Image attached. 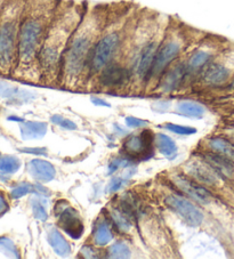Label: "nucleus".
<instances>
[{"mask_svg": "<svg viewBox=\"0 0 234 259\" xmlns=\"http://www.w3.org/2000/svg\"><path fill=\"white\" fill-rule=\"evenodd\" d=\"M61 0H25L19 25L16 65L11 77L40 82L38 55Z\"/></svg>", "mask_w": 234, "mask_h": 259, "instance_id": "nucleus-1", "label": "nucleus"}, {"mask_svg": "<svg viewBox=\"0 0 234 259\" xmlns=\"http://www.w3.org/2000/svg\"><path fill=\"white\" fill-rule=\"evenodd\" d=\"M110 13V6H87L84 17L71 35L63 54L57 86L65 89L85 87L90 53L108 22Z\"/></svg>", "mask_w": 234, "mask_h": 259, "instance_id": "nucleus-2", "label": "nucleus"}, {"mask_svg": "<svg viewBox=\"0 0 234 259\" xmlns=\"http://www.w3.org/2000/svg\"><path fill=\"white\" fill-rule=\"evenodd\" d=\"M87 6L86 2L75 0L59 1L38 55V70L41 83L58 85L63 54L71 35L84 17Z\"/></svg>", "mask_w": 234, "mask_h": 259, "instance_id": "nucleus-3", "label": "nucleus"}, {"mask_svg": "<svg viewBox=\"0 0 234 259\" xmlns=\"http://www.w3.org/2000/svg\"><path fill=\"white\" fill-rule=\"evenodd\" d=\"M169 22L170 18L162 15L137 16L124 53L133 75V90H145L154 57Z\"/></svg>", "mask_w": 234, "mask_h": 259, "instance_id": "nucleus-4", "label": "nucleus"}, {"mask_svg": "<svg viewBox=\"0 0 234 259\" xmlns=\"http://www.w3.org/2000/svg\"><path fill=\"white\" fill-rule=\"evenodd\" d=\"M137 16L127 7L111 8L104 29L95 42L87 65L86 85L88 86L100 71L114 59L124 56L128 38Z\"/></svg>", "mask_w": 234, "mask_h": 259, "instance_id": "nucleus-5", "label": "nucleus"}, {"mask_svg": "<svg viewBox=\"0 0 234 259\" xmlns=\"http://www.w3.org/2000/svg\"><path fill=\"white\" fill-rule=\"evenodd\" d=\"M199 39L201 38H194L191 29L186 27L182 23H176L170 19L159 48L157 50L156 57H154L145 90L153 91L158 80L165 71L178 59L183 57Z\"/></svg>", "mask_w": 234, "mask_h": 259, "instance_id": "nucleus-6", "label": "nucleus"}, {"mask_svg": "<svg viewBox=\"0 0 234 259\" xmlns=\"http://www.w3.org/2000/svg\"><path fill=\"white\" fill-rule=\"evenodd\" d=\"M25 0H7L0 14V75L11 77L16 65L19 25Z\"/></svg>", "mask_w": 234, "mask_h": 259, "instance_id": "nucleus-7", "label": "nucleus"}, {"mask_svg": "<svg viewBox=\"0 0 234 259\" xmlns=\"http://www.w3.org/2000/svg\"><path fill=\"white\" fill-rule=\"evenodd\" d=\"M225 48L217 38L202 37L185 54V88L197 85L201 74Z\"/></svg>", "mask_w": 234, "mask_h": 259, "instance_id": "nucleus-8", "label": "nucleus"}, {"mask_svg": "<svg viewBox=\"0 0 234 259\" xmlns=\"http://www.w3.org/2000/svg\"><path fill=\"white\" fill-rule=\"evenodd\" d=\"M88 86L108 91L132 89L133 75L124 56L114 59L103 67Z\"/></svg>", "mask_w": 234, "mask_h": 259, "instance_id": "nucleus-9", "label": "nucleus"}, {"mask_svg": "<svg viewBox=\"0 0 234 259\" xmlns=\"http://www.w3.org/2000/svg\"><path fill=\"white\" fill-rule=\"evenodd\" d=\"M232 55L224 49L218 56L206 67L197 85L205 88L216 89L228 86L234 75Z\"/></svg>", "mask_w": 234, "mask_h": 259, "instance_id": "nucleus-10", "label": "nucleus"}, {"mask_svg": "<svg viewBox=\"0 0 234 259\" xmlns=\"http://www.w3.org/2000/svg\"><path fill=\"white\" fill-rule=\"evenodd\" d=\"M165 205L189 226L199 227L204 223V213L192 201L182 195H168L165 199Z\"/></svg>", "mask_w": 234, "mask_h": 259, "instance_id": "nucleus-11", "label": "nucleus"}, {"mask_svg": "<svg viewBox=\"0 0 234 259\" xmlns=\"http://www.w3.org/2000/svg\"><path fill=\"white\" fill-rule=\"evenodd\" d=\"M185 55L170 65L158 80L154 93L168 95L185 88Z\"/></svg>", "mask_w": 234, "mask_h": 259, "instance_id": "nucleus-12", "label": "nucleus"}, {"mask_svg": "<svg viewBox=\"0 0 234 259\" xmlns=\"http://www.w3.org/2000/svg\"><path fill=\"white\" fill-rule=\"evenodd\" d=\"M55 215L57 218L59 229L63 230L70 238L78 240L84 234L85 227L78 211L64 200H61L55 206Z\"/></svg>", "mask_w": 234, "mask_h": 259, "instance_id": "nucleus-13", "label": "nucleus"}, {"mask_svg": "<svg viewBox=\"0 0 234 259\" xmlns=\"http://www.w3.org/2000/svg\"><path fill=\"white\" fill-rule=\"evenodd\" d=\"M154 135L151 130L146 129L140 134H132L125 139L122 149L129 158L146 159L152 155L154 151Z\"/></svg>", "mask_w": 234, "mask_h": 259, "instance_id": "nucleus-14", "label": "nucleus"}, {"mask_svg": "<svg viewBox=\"0 0 234 259\" xmlns=\"http://www.w3.org/2000/svg\"><path fill=\"white\" fill-rule=\"evenodd\" d=\"M173 184L189 199L200 203V205H208L213 200L212 193L206 189L205 185H202L201 183L197 182L196 179L190 176L181 174L174 175Z\"/></svg>", "mask_w": 234, "mask_h": 259, "instance_id": "nucleus-15", "label": "nucleus"}, {"mask_svg": "<svg viewBox=\"0 0 234 259\" xmlns=\"http://www.w3.org/2000/svg\"><path fill=\"white\" fill-rule=\"evenodd\" d=\"M186 174L205 186H216L221 179H223L205 160L189 162Z\"/></svg>", "mask_w": 234, "mask_h": 259, "instance_id": "nucleus-16", "label": "nucleus"}, {"mask_svg": "<svg viewBox=\"0 0 234 259\" xmlns=\"http://www.w3.org/2000/svg\"><path fill=\"white\" fill-rule=\"evenodd\" d=\"M202 160L207 162L223 179H232L234 177V162L224 155L209 150V152L204 154Z\"/></svg>", "mask_w": 234, "mask_h": 259, "instance_id": "nucleus-17", "label": "nucleus"}, {"mask_svg": "<svg viewBox=\"0 0 234 259\" xmlns=\"http://www.w3.org/2000/svg\"><path fill=\"white\" fill-rule=\"evenodd\" d=\"M27 171L35 182L49 183L56 176V169L49 161L33 159L27 165Z\"/></svg>", "mask_w": 234, "mask_h": 259, "instance_id": "nucleus-18", "label": "nucleus"}, {"mask_svg": "<svg viewBox=\"0 0 234 259\" xmlns=\"http://www.w3.org/2000/svg\"><path fill=\"white\" fill-rule=\"evenodd\" d=\"M113 239L114 235L109 222L106 219L98 221L97 224L94 227L92 235L93 246L98 247V248H104V247L109 246L113 241Z\"/></svg>", "mask_w": 234, "mask_h": 259, "instance_id": "nucleus-19", "label": "nucleus"}, {"mask_svg": "<svg viewBox=\"0 0 234 259\" xmlns=\"http://www.w3.org/2000/svg\"><path fill=\"white\" fill-rule=\"evenodd\" d=\"M47 240H48L49 246L51 247V249L54 250V253L58 255L61 257H67L70 256L71 251V246L70 243L67 242L66 239L64 238L61 232L58 230L53 229L49 231L48 237H47Z\"/></svg>", "mask_w": 234, "mask_h": 259, "instance_id": "nucleus-20", "label": "nucleus"}, {"mask_svg": "<svg viewBox=\"0 0 234 259\" xmlns=\"http://www.w3.org/2000/svg\"><path fill=\"white\" fill-rule=\"evenodd\" d=\"M23 139L42 138L47 133V125L40 121H23L19 126Z\"/></svg>", "mask_w": 234, "mask_h": 259, "instance_id": "nucleus-21", "label": "nucleus"}, {"mask_svg": "<svg viewBox=\"0 0 234 259\" xmlns=\"http://www.w3.org/2000/svg\"><path fill=\"white\" fill-rule=\"evenodd\" d=\"M208 149L224 155L234 162V143L224 137H213L208 141Z\"/></svg>", "mask_w": 234, "mask_h": 259, "instance_id": "nucleus-22", "label": "nucleus"}, {"mask_svg": "<svg viewBox=\"0 0 234 259\" xmlns=\"http://www.w3.org/2000/svg\"><path fill=\"white\" fill-rule=\"evenodd\" d=\"M154 145L159 150V152L166 158L173 159L177 154V145L175 141L165 134H157L154 137Z\"/></svg>", "mask_w": 234, "mask_h": 259, "instance_id": "nucleus-23", "label": "nucleus"}, {"mask_svg": "<svg viewBox=\"0 0 234 259\" xmlns=\"http://www.w3.org/2000/svg\"><path fill=\"white\" fill-rule=\"evenodd\" d=\"M178 113L184 115L186 118L191 119H201L205 115L206 109L204 105L193 101H185L181 102L177 106Z\"/></svg>", "mask_w": 234, "mask_h": 259, "instance_id": "nucleus-24", "label": "nucleus"}, {"mask_svg": "<svg viewBox=\"0 0 234 259\" xmlns=\"http://www.w3.org/2000/svg\"><path fill=\"white\" fill-rule=\"evenodd\" d=\"M27 96H30V93H27V91L18 90V88L11 86L10 83L0 80V98L21 99L27 98Z\"/></svg>", "mask_w": 234, "mask_h": 259, "instance_id": "nucleus-25", "label": "nucleus"}, {"mask_svg": "<svg viewBox=\"0 0 234 259\" xmlns=\"http://www.w3.org/2000/svg\"><path fill=\"white\" fill-rule=\"evenodd\" d=\"M19 167H21V161L16 157L5 155V157L0 158V174H14L19 169Z\"/></svg>", "mask_w": 234, "mask_h": 259, "instance_id": "nucleus-26", "label": "nucleus"}, {"mask_svg": "<svg viewBox=\"0 0 234 259\" xmlns=\"http://www.w3.org/2000/svg\"><path fill=\"white\" fill-rule=\"evenodd\" d=\"M132 256V251L125 242H116L111 245L108 249V257L110 258H129Z\"/></svg>", "mask_w": 234, "mask_h": 259, "instance_id": "nucleus-27", "label": "nucleus"}, {"mask_svg": "<svg viewBox=\"0 0 234 259\" xmlns=\"http://www.w3.org/2000/svg\"><path fill=\"white\" fill-rule=\"evenodd\" d=\"M165 129H167L170 133H174L176 135H182V136H189V135H193L197 133V129L193 127L177 125V123H166Z\"/></svg>", "mask_w": 234, "mask_h": 259, "instance_id": "nucleus-28", "label": "nucleus"}, {"mask_svg": "<svg viewBox=\"0 0 234 259\" xmlns=\"http://www.w3.org/2000/svg\"><path fill=\"white\" fill-rule=\"evenodd\" d=\"M0 253H3L8 257H19L16 247L7 238H0Z\"/></svg>", "mask_w": 234, "mask_h": 259, "instance_id": "nucleus-29", "label": "nucleus"}, {"mask_svg": "<svg viewBox=\"0 0 234 259\" xmlns=\"http://www.w3.org/2000/svg\"><path fill=\"white\" fill-rule=\"evenodd\" d=\"M50 121L54 123V125H56L58 127H61L63 129H66V130H75L78 128L77 125H75V122H73L72 120H69V119H66L64 117H62V115H51L50 117Z\"/></svg>", "mask_w": 234, "mask_h": 259, "instance_id": "nucleus-30", "label": "nucleus"}, {"mask_svg": "<svg viewBox=\"0 0 234 259\" xmlns=\"http://www.w3.org/2000/svg\"><path fill=\"white\" fill-rule=\"evenodd\" d=\"M35 186L31 185L30 183H21V184L13 187V190H11V197H13V199H19L26 194L33 192Z\"/></svg>", "mask_w": 234, "mask_h": 259, "instance_id": "nucleus-31", "label": "nucleus"}, {"mask_svg": "<svg viewBox=\"0 0 234 259\" xmlns=\"http://www.w3.org/2000/svg\"><path fill=\"white\" fill-rule=\"evenodd\" d=\"M32 213L33 216L41 222H46L47 218H48V214H47L45 206L39 200L32 201Z\"/></svg>", "mask_w": 234, "mask_h": 259, "instance_id": "nucleus-32", "label": "nucleus"}, {"mask_svg": "<svg viewBox=\"0 0 234 259\" xmlns=\"http://www.w3.org/2000/svg\"><path fill=\"white\" fill-rule=\"evenodd\" d=\"M128 160L127 159H114V160H112L110 162L109 165V174H113L116 173L117 170L121 169V168H125V167H128Z\"/></svg>", "mask_w": 234, "mask_h": 259, "instance_id": "nucleus-33", "label": "nucleus"}, {"mask_svg": "<svg viewBox=\"0 0 234 259\" xmlns=\"http://www.w3.org/2000/svg\"><path fill=\"white\" fill-rule=\"evenodd\" d=\"M125 122H126V126L129 127V128H142V127H145L149 125L148 121L142 120V119L135 118V117H127Z\"/></svg>", "mask_w": 234, "mask_h": 259, "instance_id": "nucleus-34", "label": "nucleus"}, {"mask_svg": "<svg viewBox=\"0 0 234 259\" xmlns=\"http://www.w3.org/2000/svg\"><path fill=\"white\" fill-rule=\"evenodd\" d=\"M126 183H127L126 179L121 178V177H116V178H113L112 181L110 182V184H109V186H108V191H109L110 193H114V192H117V191L121 190L122 187H124V186L126 185Z\"/></svg>", "mask_w": 234, "mask_h": 259, "instance_id": "nucleus-35", "label": "nucleus"}, {"mask_svg": "<svg viewBox=\"0 0 234 259\" xmlns=\"http://www.w3.org/2000/svg\"><path fill=\"white\" fill-rule=\"evenodd\" d=\"M9 209L8 201H7L6 195L3 192L0 191V216H2L3 214H6Z\"/></svg>", "mask_w": 234, "mask_h": 259, "instance_id": "nucleus-36", "label": "nucleus"}, {"mask_svg": "<svg viewBox=\"0 0 234 259\" xmlns=\"http://www.w3.org/2000/svg\"><path fill=\"white\" fill-rule=\"evenodd\" d=\"M80 254L86 258H96V257H98L97 255H94V254H97V253L95 251L93 246H85L84 248L81 249Z\"/></svg>", "mask_w": 234, "mask_h": 259, "instance_id": "nucleus-37", "label": "nucleus"}, {"mask_svg": "<svg viewBox=\"0 0 234 259\" xmlns=\"http://www.w3.org/2000/svg\"><path fill=\"white\" fill-rule=\"evenodd\" d=\"M92 103L94 105H96V106H100V107H110V104L106 101H104V99L103 98H100V97H95V96H93L92 98Z\"/></svg>", "mask_w": 234, "mask_h": 259, "instance_id": "nucleus-38", "label": "nucleus"}, {"mask_svg": "<svg viewBox=\"0 0 234 259\" xmlns=\"http://www.w3.org/2000/svg\"><path fill=\"white\" fill-rule=\"evenodd\" d=\"M21 151L30 154H46L45 149H22Z\"/></svg>", "mask_w": 234, "mask_h": 259, "instance_id": "nucleus-39", "label": "nucleus"}, {"mask_svg": "<svg viewBox=\"0 0 234 259\" xmlns=\"http://www.w3.org/2000/svg\"><path fill=\"white\" fill-rule=\"evenodd\" d=\"M7 0H0V14H1V10L3 8V6H5Z\"/></svg>", "mask_w": 234, "mask_h": 259, "instance_id": "nucleus-40", "label": "nucleus"}]
</instances>
